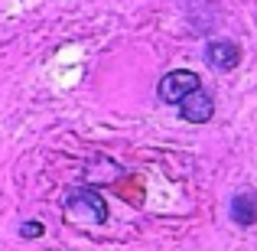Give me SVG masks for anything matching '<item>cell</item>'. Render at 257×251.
I'll list each match as a JSON object with an SVG mask.
<instances>
[{"mask_svg":"<svg viewBox=\"0 0 257 251\" xmlns=\"http://www.w3.org/2000/svg\"><path fill=\"white\" fill-rule=\"evenodd\" d=\"M65 215L72 222H85V225H94V222H104L107 219V209H104V199H101L94 189H72L65 196Z\"/></svg>","mask_w":257,"mask_h":251,"instance_id":"obj_1","label":"cell"},{"mask_svg":"<svg viewBox=\"0 0 257 251\" xmlns=\"http://www.w3.org/2000/svg\"><path fill=\"white\" fill-rule=\"evenodd\" d=\"M199 85H202V78L195 75L192 69H176V72H166V75L160 78L157 95H160V101H166V105H179V101Z\"/></svg>","mask_w":257,"mask_h":251,"instance_id":"obj_2","label":"cell"},{"mask_svg":"<svg viewBox=\"0 0 257 251\" xmlns=\"http://www.w3.org/2000/svg\"><path fill=\"white\" fill-rule=\"evenodd\" d=\"M179 114L189 121V124H205V121H212V114H215V101H212V95L205 92V88H192V92L186 95V98L179 101Z\"/></svg>","mask_w":257,"mask_h":251,"instance_id":"obj_3","label":"cell"},{"mask_svg":"<svg viewBox=\"0 0 257 251\" xmlns=\"http://www.w3.org/2000/svg\"><path fill=\"white\" fill-rule=\"evenodd\" d=\"M205 59L212 62V69L231 72L234 65L241 62V49H238V43H231V39H212V43L205 46Z\"/></svg>","mask_w":257,"mask_h":251,"instance_id":"obj_4","label":"cell"},{"mask_svg":"<svg viewBox=\"0 0 257 251\" xmlns=\"http://www.w3.org/2000/svg\"><path fill=\"white\" fill-rule=\"evenodd\" d=\"M231 219L238 225H254L257 222V196L254 193H238L231 199Z\"/></svg>","mask_w":257,"mask_h":251,"instance_id":"obj_5","label":"cell"},{"mask_svg":"<svg viewBox=\"0 0 257 251\" xmlns=\"http://www.w3.org/2000/svg\"><path fill=\"white\" fill-rule=\"evenodd\" d=\"M20 235H23V238H39V235H43V222H23V225H20Z\"/></svg>","mask_w":257,"mask_h":251,"instance_id":"obj_6","label":"cell"}]
</instances>
